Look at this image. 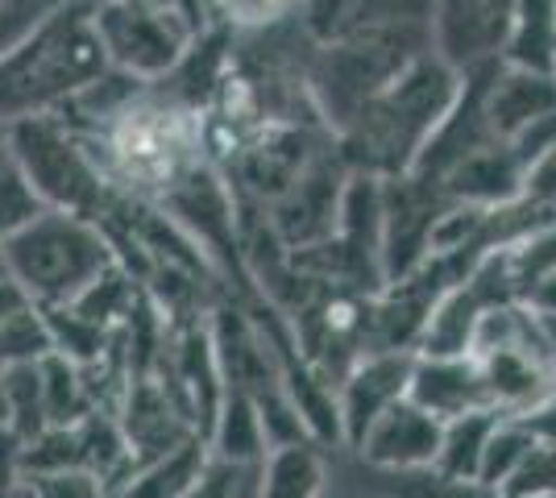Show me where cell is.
<instances>
[{"mask_svg":"<svg viewBox=\"0 0 556 498\" xmlns=\"http://www.w3.org/2000/svg\"><path fill=\"white\" fill-rule=\"evenodd\" d=\"M462 92V75L444 67L428 50L407 72L391 79L370 104L337 133V154L349 170H366L378 179L407 175L419 150L441 129L453 100Z\"/></svg>","mask_w":556,"mask_h":498,"instance_id":"6da1fadb","label":"cell"},{"mask_svg":"<svg viewBox=\"0 0 556 498\" xmlns=\"http://www.w3.org/2000/svg\"><path fill=\"white\" fill-rule=\"evenodd\" d=\"M109 72L92 9L54 4L9 54H0V125L63 113L75 95Z\"/></svg>","mask_w":556,"mask_h":498,"instance_id":"7a4b0ae2","label":"cell"},{"mask_svg":"<svg viewBox=\"0 0 556 498\" xmlns=\"http://www.w3.org/2000/svg\"><path fill=\"white\" fill-rule=\"evenodd\" d=\"M4 261L9 279L38 308H54L71 304L109 261H116V250L104 225L92 216L42 208L17 233L4 238Z\"/></svg>","mask_w":556,"mask_h":498,"instance_id":"3957f363","label":"cell"},{"mask_svg":"<svg viewBox=\"0 0 556 498\" xmlns=\"http://www.w3.org/2000/svg\"><path fill=\"white\" fill-rule=\"evenodd\" d=\"M419 54H428V25H387L325 42L307 63V95L332 133H341Z\"/></svg>","mask_w":556,"mask_h":498,"instance_id":"277c9868","label":"cell"},{"mask_svg":"<svg viewBox=\"0 0 556 498\" xmlns=\"http://www.w3.org/2000/svg\"><path fill=\"white\" fill-rule=\"evenodd\" d=\"M4 145H9V158L22 170L29 191L42 200V208L92 216V220L109 213L113 183L96 166L84 133L59 113L4 125Z\"/></svg>","mask_w":556,"mask_h":498,"instance_id":"5b68a950","label":"cell"},{"mask_svg":"<svg viewBox=\"0 0 556 498\" xmlns=\"http://www.w3.org/2000/svg\"><path fill=\"white\" fill-rule=\"evenodd\" d=\"M96 34L104 42L109 67L129 72L134 79L159 84L184 63V54L195 47V38L175 29L170 22L146 13L129 0H104L92 9Z\"/></svg>","mask_w":556,"mask_h":498,"instance_id":"8992f818","label":"cell"},{"mask_svg":"<svg viewBox=\"0 0 556 498\" xmlns=\"http://www.w3.org/2000/svg\"><path fill=\"white\" fill-rule=\"evenodd\" d=\"M510 29V0H432L428 9V50L457 75L503 63Z\"/></svg>","mask_w":556,"mask_h":498,"instance_id":"52a82bcc","label":"cell"},{"mask_svg":"<svg viewBox=\"0 0 556 498\" xmlns=\"http://www.w3.org/2000/svg\"><path fill=\"white\" fill-rule=\"evenodd\" d=\"M473 357L486 382L490 407H498L503 416H532L535 407H544L556 395V366L535 311L519 336L490 345Z\"/></svg>","mask_w":556,"mask_h":498,"instance_id":"ba28073f","label":"cell"},{"mask_svg":"<svg viewBox=\"0 0 556 498\" xmlns=\"http://www.w3.org/2000/svg\"><path fill=\"white\" fill-rule=\"evenodd\" d=\"M345 179H349V166L341 163V154H332V158L316 154L312 166L270 204V229L287 245V254L307 250V245H320V241H328L337 233Z\"/></svg>","mask_w":556,"mask_h":498,"instance_id":"9c48e42d","label":"cell"},{"mask_svg":"<svg viewBox=\"0 0 556 498\" xmlns=\"http://www.w3.org/2000/svg\"><path fill=\"white\" fill-rule=\"evenodd\" d=\"M416 354L407 349H370L349 366L337 382V411H341V436L349 449L362 445V436L391 404L407 399Z\"/></svg>","mask_w":556,"mask_h":498,"instance_id":"30bf717a","label":"cell"},{"mask_svg":"<svg viewBox=\"0 0 556 498\" xmlns=\"http://www.w3.org/2000/svg\"><path fill=\"white\" fill-rule=\"evenodd\" d=\"M116 420H121V432H125L129 452H134V470L170 452L175 445H184L187 436H200L159 374H138V379L125 382Z\"/></svg>","mask_w":556,"mask_h":498,"instance_id":"8fae6325","label":"cell"},{"mask_svg":"<svg viewBox=\"0 0 556 498\" xmlns=\"http://www.w3.org/2000/svg\"><path fill=\"white\" fill-rule=\"evenodd\" d=\"M441 420L428 416L412 399H399L391 404L378 420L370 424V432L362 436L357 457L387 474V470H419V465H432L437 449H441Z\"/></svg>","mask_w":556,"mask_h":498,"instance_id":"7c38bea8","label":"cell"},{"mask_svg":"<svg viewBox=\"0 0 556 498\" xmlns=\"http://www.w3.org/2000/svg\"><path fill=\"white\" fill-rule=\"evenodd\" d=\"M523 170L519 154L507 142H486L473 154H465L462 163L444 175L441 195L448 204H473V208H503L510 200H519L523 191Z\"/></svg>","mask_w":556,"mask_h":498,"instance_id":"4fadbf2b","label":"cell"},{"mask_svg":"<svg viewBox=\"0 0 556 498\" xmlns=\"http://www.w3.org/2000/svg\"><path fill=\"white\" fill-rule=\"evenodd\" d=\"M486 125L498 142H510L519 129H528L535 117L556 108V72H532L498 63L486 79Z\"/></svg>","mask_w":556,"mask_h":498,"instance_id":"5bb4252c","label":"cell"},{"mask_svg":"<svg viewBox=\"0 0 556 498\" xmlns=\"http://www.w3.org/2000/svg\"><path fill=\"white\" fill-rule=\"evenodd\" d=\"M407 399L419 404L428 416L437 420H453V416H465L473 407H490L486 382H482V370H478V357H428L416 354V366H412V386H407Z\"/></svg>","mask_w":556,"mask_h":498,"instance_id":"9a60e30c","label":"cell"},{"mask_svg":"<svg viewBox=\"0 0 556 498\" xmlns=\"http://www.w3.org/2000/svg\"><path fill=\"white\" fill-rule=\"evenodd\" d=\"M212 449L204 436H187L184 445L138 465L109 498H184L208 470Z\"/></svg>","mask_w":556,"mask_h":498,"instance_id":"2e32d148","label":"cell"},{"mask_svg":"<svg viewBox=\"0 0 556 498\" xmlns=\"http://www.w3.org/2000/svg\"><path fill=\"white\" fill-rule=\"evenodd\" d=\"M208 449L216 461H229V465H241V470H250L266 457L270 440H266L262 411H257L250 391H241V386L225 391V404H220V411H216V420L208 427Z\"/></svg>","mask_w":556,"mask_h":498,"instance_id":"e0dca14e","label":"cell"},{"mask_svg":"<svg viewBox=\"0 0 556 498\" xmlns=\"http://www.w3.org/2000/svg\"><path fill=\"white\" fill-rule=\"evenodd\" d=\"M325 495V457L316 440L275 445L257 461V498H320Z\"/></svg>","mask_w":556,"mask_h":498,"instance_id":"ac0fdd59","label":"cell"},{"mask_svg":"<svg viewBox=\"0 0 556 498\" xmlns=\"http://www.w3.org/2000/svg\"><path fill=\"white\" fill-rule=\"evenodd\" d=\"M482 299L469 291L465 283H457L453 291H444L437 299V308L424 324V336H419L416 354L428 357H465L473 354V332H478V320H482Z\"/></svg>","mask_w":556,"mask_h":498,"instance_id":"d6986e66","label":"cell"},{"mask_svg":"<svg viewBox=\"0 0 556 498\" xmlns=\"http://www.w3.org/2000/svg\"><path fill=\"white\" fill-rule=\"evenodd\" d=\"M503 411L498 407H473L465 416H453L444 420L441 427V449H437V470L453 477H465V482H478V470H482V452H486L490 432L498 427Z\"/></svg>","mask_w":556,"mask_h":498,"instance_id":"ffe728a7","label":"cell"},{"mask_svg":"<svg viewBox=\"0 0 556 498\" xmlns=\"http://www.w3.org/2000/svg\"><path fill=\"white\" fill-rule=\"evenodd\" d=\"M510 4H515V29L503 63L556 72V0H510Z\"/></svg>","mask_w":556,"mask_h":498,"instance_id":"44dd1931","label":"cell"},{"mask_svg":"<svg viewBox=\"0 0 556 498\" xmlns=\"http://www.w3.org/2000/svg\"><path fill=\"white\" fill-rule=\"evenodd\" d=\"M141 291L146 286H141V279L125 261H109L92 283L71 299V308L79 311V316H88V320H96V324H104V329H121L129 320L134 304L141 299Z\"/></svg>","mask_w":556,"mask_h":498,"instance_id":"7402d4cb","label":"cell"},{"mask_svg":"<svg viewBox=\"0 0 556 498\" xmlns=\"http://www.w3.org/2000/svg\"><path fill=\"white\" fill-rule=\"evenodd\" d=\"M0 386H4V427L17 440H34L42 427H50L47 420V395H42V370L38 361H13L0 366Z\"/></svg>","mask_w":556,"mask_h":498,"instance_id":"603a6c76","label":"cell"},{"mask_svg":"<svg viewBox=\"0 0 556 498\" xmlns=\"http://www.w3.org/2000/svg\"><path fill=\"white\" fill-rule=\"evenodd\" d=\"M47 354H54L47 311L38 308L29 295L17 299L13 308L0 311V366H13V361H42Z\"/></svg>","mask_w":556,"mask_h":498,"instance_id":"cb8c5ba5","label":"cell"},{"mask_svg":"<svg viewBox=\"0 0 556 498\" xmlns=\"http://www.w3.org/2000/svg\"><path fill=\"white\" fill-rule=\"evenodd\" d=\"M42 311H47L54 354L71 357L75 366H92V361H100V357L113 349L116 329H104V324H96L88 316H79L71 304H54V308H42Z\"/></svg>","mask_w":556,"mask_h":498,"instance_id":"d4e9b609","label":"cell"},{"mask_svg":"<svg viewBox=\"0 0 556 498\" xmlns=\"http://www.w3.org/2000/svg\"><path fill=\"white\" fill-rule=\"evenodd\" d=\"M38 370H42V395H47L50 424H75L88 411H96L92 395H88V382H84V370L71 357L47 354L38 361Z\"/></svg>","mask_w":556,"mask_h":498,"instance_id":"484cf974","label":"cell"},{"mask_svg":"<svg viewBox=\"0 0 556 498\" xmlns=\"http://www.w3.org/2000/svg\"><path fill=\"white\" fill-rule=\"evenodd\" d=\"M535 440H540V436H535V427L528 424L523 416H503L498 427L490 432L486 452H482V470H478V482L498 495V486L519 470V461L528 457V449H532Z\"/></svg>","mask_w":556,"mask_h":498,"instance_id":"4316f807","label":"cell"},{"mask_svg":"<svg viewBox=\"0 0 556 498\" xmlns=\"http://www.w3.org/2000/svg\"><path fill=\"white\" fill-rule=\"evenodd\" d=\"M387 498H498L482 482H465L437 470V465H419V470H387Z\"/></svg>","mask_w":556,"mask_h":498,"instance_id":"83f0119b","label":"cell"},{"mask_svg":"<svg viewBox=\"0 0 556 498\" xmlns=\"http://www.w3.org/2000/svg\"><path fill=\"white\" fill-rule=\"evenodd\" d=\"M507 258H510V274H515V291L523 299V291L544 279L548 270H556V220L532 229L528 238L510 241L507 245Z\"/></svg>","mask_w":556,"mask_h":498,"instance_id":"f1b7e54d","label":"cell"},{"mask_svg":"<svg viewBox=\"0 0 556 498\" xmlns=\"http://www.w3.org/2000/svg\"><path fill=\"white\" fill-rule=\"evenodd\" d=\"M556 495V440H535L519 470L498 486V498H553Z\"/></svg>","mask_w":556,"mask_h":498,"instance_id":"f546056e","label":"cell"},{"mask_svg":"<svg viewBox=\"0 0 556 498\" xmlns=\"http://www.w3.org/2000/svg\"><path fill=\"white\" fill-rule=\"evenodd\" d=\"M295 4H300V0H208V13L220 17L232 34H237V29H250V34H254V29H270V25H278L282 17H291Z\"/></svg>","mask_w":556,"mask_h":498,"instance_id":"4dcf8cb0","label":"cell"},{"mask_svg":"<svg viewBox=\"0 0 556 498\" xmlns=\"http://www.w3.org/2000/svg\"><path fill=\"white\" fill-rule=\"evenodd\" d=\"M25 498H109L104 482L88 470H38V474H25Z\"/></svg>","mask_w":556,"mask_h":498,"instance_id":"1f68e13d","label":"cell"},{"mask_svg":"<svg viewBox=\"0 0 556 498\" xmlns=\"http://www.w3.org/2000/svg\"><path fill=\"white\" fill-rule=\"evenodd\" d=\"M42 213V200L29 191V183L22 179V170L13 166V158L0 166V241L9 233H17L25 220Z\"/></svg>","mask_w":556,"mask_h":498,"instance_id":"d6a6232c","label":"cell"},{"mask_svg":"<svg viewBox=\"0 0 556 498\" xmlns=\"http://www.w3.org/2000/svg\"><path fill=\"white\" fill-rule=\"evenodd\" d=\"M50 9H54V0H0V54L17 47Z\"/></svg>","mask_w":556,"mask_h":498,"instance_id":"836d02e7","label":"cell"},{"mask_svg":"<svg viewBox=\"0 0 556 498\" xmlns=\"http://www.w3.org/2000/svg\"><path fill=\"white\" fill-rule=\"evenodd\" d=\"M507 145L519 154V163L523 166H532L540 154H548V150L556 145V108L553 113H544V117H535L528 129H519Z\"/></svg>","mask_w":556,"mask_h":498,"instance_id":"e575fe53","label":"cell"},{"mask_svg":"<svg viewBox=\"0 0 556 498\" xmlns=\"http://www.w3.org/2000/svg\"><path fill=\"white\" fill-rule=\"evenodd\" d=\"M519 195L532 200V204H553L556 208V145L523 170V191Z\"/></svg>","mask_w":556,"mask_h":498,"instance_id":"d590c367","label":"cell"},{"mask_svg":"<svg viewBox=\"0 0 556 498\" xmlns=\"http://www.w3.org/2000/svg\"><path fill=\"white\" fill-rule=\"evenodd\" d=\"M0 498H25L22 482V440L0 424Z\"/></svg>","mask_w":556,"mask_h":498,"instance_id":"8d00e7d4","label":"cell"},{"mask_svg":"<svg viewBox=\"0 0 556 498\" xmlns=\"http://www.w3.org/2000/svg\"><path fill=\"white\" fill-rule=\"evenodd\" d=\"M237 482H241V465H229V461H216L212 457L204 477L184 498H237Z\"/></svg>","mask_w":556,"mask_h":498,"instance_id":"74e56055","label":"cell"},{"mask_svg":"<svg viewBox=\"0 0 556 498\" xmlns=\"http://www.w3.org/2000/svg\"><path fill=\"white\" fill-rule=\"evenodd\" d=\"M523 308H532L535 316H556V270H548L544 279H535L528 291H523V299H519Z\"/></svg>","mask_w":556,"mask_h":498,"instance_id":"f35d334b","label":"cell"},{"mask_svg":"<svg viewBox=\"0 0 556 498\" xmlns=\"http://www.w3.org/2000/svg\"><path fill=\"white\" fill-rule=\"evenodd\" d=\"M523 420L535 427V436H544V440H556V395L544 407H535L532 416H523Z\"/></svg>","mask_w":556,"mask_h":498,"instance_id":"ab89813d","label":"cell"},{"mask_svg":"<svg viewBox=\"0 0 556 498\" xmlns=\"http://www.w3.org/2000/svg\"><path fill=\"white\" fill-rule=\"evenodd\" d=\"M540 329H544V341H548V354L556 366V316H540Z\"/></svg>","mask_w":556,"mask_h":498,"instance_id":"60d3db41","label":"cell"},{"mask_svg":"<svg viewBox=\"0 0 556 498\" xmlns=\"http://www.w3.org/2000/svg\"><path fill=\"white\" fill-rule=\"evenodd\" d=\"M0 283H9V261H4V241H0Z\"/></svg>","mask_w":556,"mask_h":498,"instance_id":"b9f144b4","label":"cell"},{"mask_svg":"<svg viewBox=\"0 0 556 498\" xmlns=\"http://www.w3.org/2000/svg\"><path fill=\"white\" fill-rule=\"evenodd\" d=\"M54 4H84V9H96V4H104V0H54Z\"/></svg>","mask_w":556,"mask_h":498,"instance_id":"7bdbcfd3","label":"cell"},{"mask_svg":"<svg viewBox=\"0 0 556 498\" xmlns=\"http://www.w3.org/2000/svg\"><path fill=\"white\" fill-rule=\"evenodd\" d=\"M0 138H4V125H0Z\"/></svg>","mask_w":556,"mask_h":498,"instance_id":"ee69618b","label":"cell"},{"mask_svg":"<svg viewBox=\"0 0 556 498\" xmlns=\"http://www.w3.org/2000/svg\"><path fill=\"white\" fill-rule=\"evenodd\" d=\"M553 498H556V495H553Z\"/></svg>","mask_w":556,"mask_h":498,"instance_id":"f6af8a7d","label":"cell"}]
</instances>
